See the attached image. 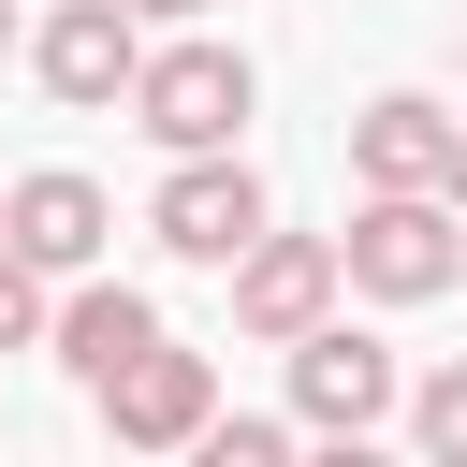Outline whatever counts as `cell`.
<instances>
[{
	"label": "cell",
	"mask_w": 467,
	"mask_h": 467,
	"mask_svg": "<svg viewBox=\"0 0 467 467\" xmlns=\"http://www.w3.org/2000/svg\"><path fill=\"white\" fill-rule=\"evenodd\" d=\"M336 248H350V292H379V306H423V292H452V277H467L452 190H365V219H350Z\"/></svg>",
	"instance_id": "6da1fadb"
},
{
	"label": "cell",
	"mask_w": 467,
	"mask_h": 467,
	"mask_svg": "<svg viewBox=\"0 0 467 467\" xmlns=\"http://www.w3.org/2000/svg\"><path fill=\"white\" fill-rule=\"evenodd\" d=\"M248 102H263V88H248V58H234V44H161V58L131 73V117H146L175 161H190V146H234V131H248Z\"/></svg>",
	"instance_id": "7a4b0ae2"
},
{
	"label": "cell",
	"mask_w": 467,
	"mask_h": 467,
	"mask_svg": "<svg viewBox=\"0 0 467 467\" xmlns=\"http://www.w3.org/2000/svg\"><path fill=\"white\" fill-rule=\"evenodd\" d=\"M146 234L175 248V263H248V234H263V175L234 161V146H190L175 175H161V204H146Z\"/></svg>",
	"instance_id": "3957f363"
},
{
	"label": "cell",
	"mask_w": 467,
	"mask_h": 467,
	"mask_svg": "<svg viewBox=\"0 0 467 467\" xmlns=\"http://www.w3.org/2000/svg\"><path fill=\"white\" fill-rule=\"evenodd\" d=\"M336 277H350V248H336V234H277V219H263V234H248V263H234V321L292 350L306 321H336Z\"/></svg>",
	"instance_id": "277c9868"
},
{
	"label": "cell",
	"mask_w": 467,
	"mask_h": 467,
	"mask_svg": "<svg viewBox=\"0 0 467 467\" xmlns=\"http://www.w3.org/2000/svg\"><path fill=\"white\" fill-rule=\"evenodd\" d=\"M102 423H117V452H190V438L219 423V365L161 336V350H131V365L102 379Z\"/></svg>",
	"instance_id": "5b68a950"
},
{
	"label": "cell",
	"mask_w": 467,
	"mask_h": 467,
	"mask_svg": "<svg viewBox=\"0 0 467 467\" xmlns=\"http://www.w3.org/2000/svg\"><path fill=\"white\" fill-rule=\"evenodd\" d=\"M29 58H44L58 102L102 117V102H131V73H146V15H131V0H44V44H29Z\"/></svg>",
	"instance_id": "8992f818"
},
{
	"label": "cell",
	"mask_w": 467,
	"mask_h": 467,
	"mask_svg": "<svg viewBox=\"0 0 467 467\" xmlns=\"http://www.w3.org/2000/svg\"><path fill=\"white\" fill-rule=\"evenodd\" d=\"M292 409H306L321 438H365V423L394 409V350L350 336V321H306V336H292Z\"/></svg>",
	"instance_id": "52a82bcc"
},
{
	"label": "cell",
	"mask_w": 467,
	"mask_h": 467,
	"mask_svg": "<svg viewBox=\"0 0 467 467\" xmlns=\"http://www.w3.org/2000/svg\"><path fill=\"white\" fill-rule=\"evenodd\" d=\"M452 131L467 117H438L423 88H379L350 117V161H365V190H452Z\"/></svg>",
	"instance_id": "ba28073f"
},
{
	"label": "cell",
	"mask_w": 467,
	"mask_h": 467,
	"mask_svg": "<svg viewBox=\"0 0 467 467\" xmlns=\"http://www.w3.org/2000/svg\"><path fill=\"white\" fill-rule=\"evenodd\" d=\"M0 234H15L44 277H88V263H102V234H117V204H102L88 175H15V190H0Z\"/></svg>",
	"instance_id": "9c48e42d"
},
{
	"label": "cell",
	"mask_w": 467,
	"mask_h": 467,
	"mask_svg": "<svg viewBox=\"0 0 467 467\" xmlns=\"http://www.w3.org/2000/svg\"><path fill=\"white\" fill-rule=\"evenodd\" d=\"M131 350H161V306H146V292H117V277H88V292L58 306V365H73L88 394H102V379H117Z\"/></svg>",
	"instance_id": "30bf717a"
},
{
	"label": "cell",
	"mask_w": 467,
	"mask_h": 467,
	"mask_svg": "<svg viewBox=\"0 0 467 467\" xmlns=\"http://www.w3.org/2000/svg\"><path fill=\"white\" fill-rule=\"evenodd\" d=\"M409 438H423L438 467H467V365H438V379L409 394Z\"/></svg>",
	"instance_id": "8fae6325"
},
{
	"label": "cell",
	"mask_w": 467,
	"mask_h": 467,
	"mask_svg": "<svg viewBox=\"0 0 467 467\" xmlns=\"http://www.w3.org/2000/svg\"><path fill=\"white\" fill-rule=\"evenodd\" d=\"M29 336H44V263L0 234V350H29Z\"/></svg>",
	"instance_id": "7c38bea8"
},
{
	"label": "cell",
	"mask_w": 467,
	"mask_h": 467,
	"mask_svg": "<svg viewBox=\"0 0 467 467\" xmlns=\"http://www.w3.org/2000/svg\"><path fill=\"white\" fill-rule=\"evenodd\" d=\"M292 423H204V467H277Z\"/></svg>",
	"instance_id": "4fadbf2b"
},
{
	"label": "cell",
	"mask_w": 467,
	"mask_h": 467,
	"mask_svg": "<svg viewBox=\"0 0 467 467\" xmlns=\"http://www.w3.org/2000/svg\"><path fill=\"white\" fill-rule=\"evenodd\" d=\"M131 15H146V29H190V15H204V0H131Z\"/></svg>",
	"instance_id": "5bb4252c"
},
{
	"label": "cell",
	"mask_w": 467,
	"mask_h": 467,
	"mask_svg": "<svg viewBox=\"0 0 467 467\" xmlns=\"http://www.w3.org/2000/svg\"><path fill=\"white\" fill-rule=\"evenodd\" d=\"M452 219H467V131H452Z\"/></svg>",
	"instance_id": "9a60e30c"
},
{
	"label": "cell",
	"mask_w": 467,
	"mask_h": 467,
	"mask_svg": "<svg viewBox=\"0 0 467 467\" xmlns=\"http://www.w3.org/2000/svg\"><path fill=\"white\" fill-rule=\"evenodd\" d=\"M0 44H15V0H0Z\"/></svg>",
	"instance_id": "2e32d148"
}]
</instances>
